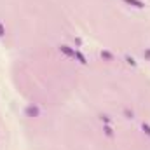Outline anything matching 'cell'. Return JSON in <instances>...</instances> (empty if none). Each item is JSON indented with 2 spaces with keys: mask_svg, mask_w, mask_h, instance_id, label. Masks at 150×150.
Returning a JSON list of instances; mask_svg holds the SVG:
<instances>
[{
  "mask_svg": "<svg viewBox=\"0 0 150 150\" xmlns=\"http://www.w3.org/2000/svg\"><path fill=\"white\" fill-rule=\"evenodd\" d=\"M103 131H105V134H107L108 138H112L113 134H115V133H113V129L110 127V126H105V127H103Z\"/></svg>",
  "mask_w": 150,
  "mask_h": 150,
  "instance_id": "obj_4",
  "label": "cell"
},
{
  "mask_svg": "<svg viewBox=\"0 0 150 150\" xmlns=\"http://www.w3.org/2000/svg\"><path fill=\"white\" fill-rule=\"evenodd\" d=\"M122 2H126L127 5H133V7H136V9H143V7H147L145 2H142V0H122Z\"/></svg>",
  "mask_w": 150,
  "mask_h": 150,
  "instance_id": "obj_1",
  "label": "cell"
},
{
  "mask_svg": "<svg viewBox=\"0 0 150 150\" xmlns=\"http://www.w3.org/2000/svg\"><path fill=\"white\" fill-rule=\"evenodd\" d=\"M5 35V28L2 26V23H0V37H4Z\"/></svg>",
  "mask_w": 150,
  "mask_h": 150,
  "instance_id": "obj_7",
  "label": "cell"
},
{
  "mask_svg": "<svg viewBox=\"0 0 150 150\" xmlns=\"http://www.w3.org/2000/svg\"><path fill=\"white\" fill-rule=\"evenodd\" d=\"M59 51H61L63 54L70 56V58H75V49H70L68 45H61V47H59Z\"/></svg>",
  "mask_w": 150,
  "mask_h": 150,
  "instance_id": "obj_2",
  "label": "cell"
},
{
  "mask_svg": "<svg viewBox=\"0 0 150 150\" xmlns=\"http://www.w3.org/2000/svg\"><path fill=\"white\" fill-rule=\"evenodd\" d=\"M100 120H101V122H103V120H105V122H108V124H110V122H112V119H110V117H108V115H103V113H101V115H100Z\"/></svg>",
  "mask_w": 150,
  "mask_h": 150,
  "instance_id": "obj_5",
  "label": "cell"
},
{
  "mask_svg": "<svg viewBox=\"0 0 150 150\" xmlns=\"http://www.w3.org/2000/svg\"><path fill=\"white\" fill-rule=\"evenodd\" d=\"M75 58H77L82 65H86V63H87V61H86V58H84V54H82L80 51H75Z\"/></svg>",
  "mask_w": 150,
  "mask_h": 150,
  "instance_id": "obj_3",
  "label": "cell"
},
{
  "mask_svg": "<svg viewBox=\"0 0 150 150\" xmlns=\"http://www.w3.org/2000/svg\"><path fill=\"white\" fill-rule=\"evenodd\" d=\"M142 127H143V131H145V133H147V134L150 136V126H147V124H143Z\"/></svg>",
  "mask_w": 150,
  "mask_h": 150,
  "instance_id": "obj_6",
  "label": "cell"
}]
</instances>
